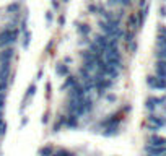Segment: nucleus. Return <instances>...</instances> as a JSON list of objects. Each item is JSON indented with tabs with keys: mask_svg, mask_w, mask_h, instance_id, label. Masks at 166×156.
Here are the masks:
<instances>
[{
	"mask_svg": "<svg viewBox=\"0 0 166 156\" xmlns=\"http://www.w3.org/2000/svg\"><path fill=\"white\" fill-rule=\"evenodd\" d=\"M147 83H148L151 88H156V90H165V88H166V78L148 77V78H147Z\"/></svg>",
	"mask_w": 166,
	"mask_h": 156,
	"instance_id": "obj_1",
	"label": "nucleus"
},
{
	"mask_svg": "<svg viewBox=\"0 0 166 156\" xmlns=\"http://www.w3.org/2000/svg\"><path fill=\"white\" fill-rule=\"evenodd\" d=\"M156 73L160 78H166V62H158L156 64Z\"/></svg>",
	"mask_w": 166,
	"mask_h": 156,
	"instance_id": "obj_2",
	"label": "nucleus"
},
{
	"mask_svg": "<svg viewBox=\"0 0 166 156\" xmlns=\"http://www.w3.org/2000/svg\"><path fill=\"white\" fill-rule=\"evenodd\" d=\"M158 49H166V36H160L158 37Z\"/></svg>",
	"mask_w": 166,
	"mask_h": 156,
	"instance_id": "obj_3",
	"label": "nucleus"
}]
</instances>
